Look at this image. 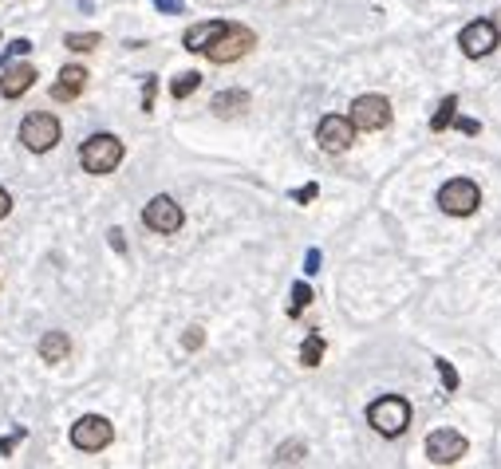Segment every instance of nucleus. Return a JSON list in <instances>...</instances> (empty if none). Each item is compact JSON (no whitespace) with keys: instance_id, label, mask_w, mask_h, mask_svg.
I'll return each instance as SVG.
<instances>
[{"instance_id":"3","label":"nucleus","mask_w":501,"mask_h":469,"mask_svg":"<svg viewBox=\"0 0 501 469\" xmlns=\"http://www.w3.org/2000/svg\"><path fill=\"white\" fill-rule=\"evenodd\" d=\"M20 143L28 146L32 154H48L59 143V118L48 111H32L20 123Z\"/></svg>"},{"instance_id":"1","label":"nucleus","mask_w":501,"mask_h":469,"mask_svg":"<svg viewBox=\"0 0 501 469\" xmlns=\"http://www.w3.org/2000/svg\"><path fill=\"white\" fill-rule=\"evenodd\" d=\"M127 146L119 143L115 135H92L84 146H79V166L87 169V174H111V169L123 162Z\"/></svg>"},{"instance_id":"9","label":"nucleus","mask_w":501,"mask_h":469,"mask_svg":"<svg viewBox=\"0 0 501 469\" xmlns=\"http://www.w3.org/2000/svg\"><path fill=\"white\" fill-rule=\"evenodd\" d=\"M316 143L324 146L328 154H344V151H352V143H356V123H352V118H344V115H328V118H320V126H316Z\"/></svg>"},{"instance_id":"4","label":"nucleus","mask_w":501,"mask_h":469,"mask_svg":"<svg viewBox=\"0 0 501 469\" xmlns=\"http://www.w3.org/2000/svg\"><path fill=\"white\" fill-rule=\"evenodd\" d=\"M111 438H115V426L107 422L103 414H84L72 426V446H75V450H84V454L107 450V446H111Z\"/></svg>"},{"instance_id":"18","label":"nucleus","mask_w":501,"mask_h":469,"mask_svg":"<svg viewBox=\"0 0 501 469\" xmlns=\"http://www.w3.org/2000/svg\"><path fill=\"white\" fill-rule=\"evenodd\" d=\"M454 115H458V99H454V95H446V99H443V107H438L435 118H430V131H446V126L454 123Z\"/></svg>"},{"instance_id":"15","label":"nucleus","mask_w":501,"mask_h":469,"mask_svg":"<svg viewBox=\"0 0 501 469\" xmlns=\"http://www.w3.org/2000/svg\"><path fill=\"white\" fill-rule=\"evenodd\" d=\"M67 352H72V339L64 332H48L40 339V359H44V363H64Z\"/></svg>"},{"instance_id":"12","label":"nucleus","mask_w":501,"mask_h":469,"mask_svg":"<svg viewBox=\"0 0 501 469\" xmlns=\"http://www.w3.org/2000/svg\"><path fill=\"white\" fill-rule=\"evenodd\" d=\"M32 83H36V67L32 64H4V75H0V95H4V99H20Z\"/></svg>"},{"instance_id":"30","label":"nucleus","mask_w":501,"mask_h":469,"mask_svg":"<svg viewBox=\"0 0 501 469\" xmlns=\"http://www.w3.org/2000/svg\"><path fill=\"white\" fill-rule=\"evenodd\" d=\"M8 209H13V197H8V189L0 186V221H4V217H8Z\"/></svg>"},{"instance_id":"31","label":"nucleus","mask_w":501,"mask_h":469,"mask_svg":"<svg viewBox=\"0 0 501 469\" xmlns=\"http://www.w3.org/2000/svg\"><path fill=\"white\" fill-rule=\"evenodd\" d=\"M304 273H320V248H312V253H308V261H304Z\"/></svg>"},{"instance_id":"24","label":"nucleus","mask_w":501,"mask_h":469,"mask_svg":"<svg viewBox=\"0 0 501 469\" xmlns=\"http://www.w3.org/2000/svg\"><path fill=\"white\" fill-rule=\"evenodd\" d=\"M202 327H186V335H182V343L189 347V352H198V347H202Z\"/></svg>"},{"instance_id":"22","label":"nucleus","mask_w":501,"mask_h":469,"mask_svg":"<svg viewBox=\"0 0 501 469\" xmlns=\"http://www.w3.org/2000/svg\"><path fill=\"white\" fill-rule=\"evenodd\" d=\"M435 367H438V375H443V386H446V391H458V371H454V363H450V359H435Z\"/></svg>"},{"instance_id":"27","label":"nucleus","mask_w":501,"mask_h":469,"mask_svg":"<svg viewBox=\"0 0 501 469\" xmlns=\"http://www.w3.org/2000/svg\"><path fill=\"white\" fill-rule=\"evenodd\" d=\"M154 107V79L146 75V87H143V111H150Z\"/></svg>"},{"instance_id":"19","label":"nucleus","mask_w":501,"mask_h":469,"mask_svg":"<svg viewBox=\"0 0 501 469\" xmlns=\"http://www.w3.org/2000/svg\"><path fill=\"white\" fill-rule=\"evenodd\" d=\"M72 52H95L99 44H103V36L99 32H67V39H64Z\"/></svg>"},{"instance_id":"11","label":"nucleus","mask_w":501,"mask_h":469,"mask_svg":"<svg viewBox=\"0 0 501 469\" xmlns=\"http://www.w3.org/2000/svg\"><path fill=\"white\" fill-rule=\"evenodd\" d=\"M470 450V442L458 430H435L426 438V457L435 465H454V462H462Z\"/></svg>"},{"instance_id":"29","label":"nucleus","mask_w":501,"mask_h":469,"mask_svg":"<svg viewBox=\"0 0 501 469\" xmlns=\"http://www.w3.org/2000/svg\"><path fill=\"white\" fill-rule=\"evenodd\" d=\"M24 438V430H16V434H8V438H0V454H13V446Z\"/></svg>"},{"instance_id":"25","label":"nucleus","mask_w":501,"mask_h":469,"mask_svg":"<svg viewBox=\"0 0 501 469\" xmlns=\"http://www.w3.org/2000/svg\"><path fill=\"white\" fill-rule=\"evenodd\" d=\"M296 454H308V450H304V446H300V442H296V446H285V450H280V457H277V462H280V465H288V462H300Z\"/></svg>"},{"instance_id":"5","label":"nucleus","mask_w":501,"mask_h":469,"mask_svg":"<svg viewBox=\"0 0 501 469\" xmlns=\"http://www.w3.org/2000/svg\"><path fill=\"white\" fill-rule=\"evenodd\" d=\"M482 202V189H478L470 178H454V182H446L438 189V205H443V213L450 217H470Z\"/></svg>"},{"instance_id":"21","label":"nucleus","mask_w":501,"mask_h":469,"mask_svg":"<svg viewBox=\"0 0 501 469\" xmlns=\"http://www.w3.org/2000/svg\"><path fill=\"white\" fill-rule=\"evenodd\" d=\"M312 304V288H308L304 281L293 284V304H288V316H300V308Z\"/></svg>"},{"instance_id":"13","label":"nucleus","mask_w":501,"mask_h":469,"mask_svg":"<svg viewBox=\"0 0 501 469\" xmlns=\"http://www.w3.org/2000/svg\"><path fill=\"white\" fill-rule=\"evenodd\" d=\"M87 87V72L79 64H67L64 72H59V79L52 83V99H59V103H72V99L84 95Z\"/></svg>"},{"instance_id":"6","label":"nucleus","mask_w":501,"mask_h":469,"mask_svg":"<svg viewBox=\"0 0 501 469\" xmlns=\"http://www.w3.org/2000/svg\"><path fill=\"white\" fill-rule=\"evenodd\" d=\"M253 44H257V36L249 32V28H242V24H225V32L206 48V56L214 59V64H233V59H242Z\"/></svg>"},{"instance_id":"28","label":"nucleus","mask_w":501,"mask_h":469,"mask_svg":"<svg viewBox=\"0 0 501 469\" xmlns=\"http://www.w3.org/2000/svg\"><path fill=\"white\" fill-rule=\"evenodd\" d=\"M312 197H316V186H304V189H293V202H300V205H304V202H312Z\"/></svg>"},{"instance_id":"32","label":"nucleus","mask_w":501,"mask_h":469,"mask_svg":"<svg viewBox=\"0 0 501 469\" xmlns=\"http://www.w3.org/2000/svg\"><path fill=\"white\" fill-rule=\"evenodd\" d=\"M458 126H462L466 135H478V123H474V118H458Z\"/></svg>"},{"instance_id":"8","label":"nucleus","mask_w":501,"mask_h":469,"mask_svg":"<svg viewBox=\"0 0 501 469\" xmlns=\"http://www.w3.org/2000/svg\"><path fill=\"white\" fill-rule=\"evenodd\" d=\"M356 123V131L372 135V131H383V126L391 123V103L383 95H359L352 103V115H347Z\"/></svg>"},{"instance_id":"14","label":"nucleus","mask_w":501,"mask_h":469,"mask_svg":"<svg viewBox=\"0 0 501 469\" xmlns=\"http://www.w3.org/2000/svg\"><path fill=\"white\" fill-rule=\"evenodd\" d=\"M225 24H229V20H202V24L186 28V36H182L186 52H206V48H209L217 36L225 32Z\"/></svg>"},{"instance_id":"17","label":"nucleus","mask_w":501,"mask_h":469,"mask_svg":"<svg viewBox=\"0 0 501 469\" xmlns=\"http://www.w3.org/2000/svg\"><path fill=\"white\" fill-rule=\"evenodd\" d=\"M320 359H324V335L312 332L304 339V347H300V363H304V367H320Z\"/></svg>"},{"instance_id":"2","label":"nucleus","mask_w":501,"mask_h":469,"mask_svg":"<svg viewBox=\"0 0 501 469\" xmlns=\"http://www.w3.org/2000/svg\"><path fill=\"white\" fill-rule=\"evenodd\" d=\"M367 422H372L383 438H399L410 426V403L407 398H399V395L375 398V403L367 406Z\"/></svg>"},{"instance_id":"10","label":"nucleus","mask_w":501,"mask_h":469,"mask_svg":"<svg viewBox=\"0 0 501 469\" xmlns=\"http://www.w3.org/2000/svg\"><path fill=\"white\" fill-rule=\"evenodd\" d=\"M497 44H501V32H497L494 20H474V24H466V28H462V36H458V48H462V52H466L470 59L489 56Z\"/></svg>"},{"instance_id":"20","label":"nucleus","mask_w":501,"mask_h":469,"mask_svg":"<svg viewBox=\"0 0 501 469\" xmlns=\"http://www.w3.org/2000/svg\"><path fill=\"white\" fill-rule=\"evenodd\" d=\"M198 87H202V75H198V72H186V75H178L174 83H170V95H174V99H189V95L198 91Z\"/></svg>"},{"instance_id":"7","label":"nucleus","mask_w":501,"mask_h":469,"mask_svg":"<svg viewBox=\"0 0 501 469\" xmlns=\"http://www.w3.org/2000/svg\"><path fill=\"white\" fill-rule=\"evenodd\" d=\"M182 221H186L182 205H178L174 197H166V194L150 197L146 209H143V225L154 229V233H178V229H182Z\"/></svg>"},{"instance_id":"16","label":"nucleus","mask_w":501,"mask_h":469,"mask_svg":"<svg viewBox=\"0 0 501 469\" xmlns=\"http://www.w3.org/2000/svg\"><path fill=\"white\" fill-rule=\"evenodd\" d=\"M209 107H214L217 115H237V111H245V107H249V95H245V91H237V87H233V91L214 95V103H209Z\"/></svg>"},{"instance_id":"23","label":"nucleus","mask_w":501,"mask_h":469,"mask_svg":"<svg viewBox=\"0 0 501 469\" xmlns=\"http://www.w3.org/2000/svg\"><path fill=\"white\" fill-rule=\"evenodd\" d=\"M28 52H32V44H28V39H13V44L4 48V64H13L16 56H28Z\"/></svg>"},{"instance_id":"26","label":"nucleus","mask_w":501,"mask_h":469,"mask_svg":"<svg viewBox=\"0 0 501 469\" xmlns=\"http://www.w3.org/2000/svg\"><path fill=\"white\" fill-rule=\"evenodd\" d=\"M154 8H158V13L178 16V13H182V0H154Z\"/></svg>"}]
</instances>
